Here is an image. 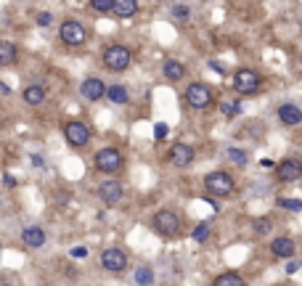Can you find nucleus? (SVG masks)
Segmentation results:
<instances>
[{"instance_id":"21","label":"nucleus","mask_w":302,"mask_h":286,"mask_svg":"<svg viewBox=\"0 0 302 286\" xmlns=\"http://www.w3.org/2000/svg\"><path fill=\"white\" fill-rule=\"evenodd\" d=\"M212 286H247V283H244V278L236 276V273H220Z\"/></svg>"},{"instance_id":"5","label":"nucleus","mask_w":302,"mask_h":286,"mask_svg":"<svg viewBox=\"0 0 302 286\" xmlns=\"http://www.w3.org/2000/svg\"><path fill=\"white\" fill-rule=\"evenodd\" d=\"M185 101H188L191 109H207L212 103V90L202 82H194V85L185 88Z\"/></svg>"},{"instance_id":"25","label":"nucleus","mask_w":302,"mask_h":286,"mask_svg":"<svg viewBox=\"0 0 302 286\" xmlns=\"http://www.w3.org/2000/svg\"><path fill=\"white\" fill-rule=\"evenodd\" d=\"M194 241H199V244H204L207 241V238H210V225H207V223H199V225H196V228H194Z\"/></svg>"},{"instance_id":"23","label":"nucleus","mask_w":302,"mask_h":286,"mask_svg":"<svg viewBox=\"0 0 302 286\" xmlns=\"http://www.w3.org/2000/svg\"><path fill=\"white\" fill-rule=\"evenodd\" d=\"M106 95H109L114 103H127V98H130V95H127V90H125L122 85H111Z\"/></svg>"},{"instance_id":"3","label":"nucleus","mask_w":302,"mask_h":286,"mask_svg":"<svg viewBox=\"0 0 302 286\" xmlns=\"http://www.w3.org/2000/svg\"><path fill=\"white\" fill-rule=\"evenodd\" d=\"M204 186L212 196H228L234 194V177L228 172H210L204 177Z\"/></svg>"},{"instance_id":"27","label":"nucleus","mask_w":302,"mask_h":286,"mask_svg":"<svg viewBox=\"0 0 302 286\" xmlns=\"http://www.w3.org/2000/svg\"><path fill=\"white\" fill-rule=\"evenodd\" d=\"M220 112H223L225 117H236L241 112V106L236 101H225V103H220Z\"/></svg>"},{"instance_id":"32","label":"nucleus","mask_w":302,"mask_h":286,"mask_svg":"<svg viewBox=\"0 0 302 286\" xmlns=\"http://www.w3.org/2000/svg\"><path fill=\"white\" fill-rule=\"evenodd\" d=\"M51 21H53V14H48V11H43V14H37V24H40V27H48Z\"/></svg>"},{"instance_id":"7","label":"nucleus","mask_w":302,"mask_h":286,"mask_svg":"<svg viewBox=\"0 0 302 286\" xmlns=\"http://www.w3.org/2000/svg\"><path fill=\"white\" fill-rule=\"evenodd\" d=\"M101 268L109 270V273H122L127 268V255L122 249H106L101 255Z\"/></svg>"},{"instance_id":"12","label":"nucleus","mask_w":302,"mask_h":286,"mask_svg":"<svg viewBox=\"0 0 302 286\" xmlns=\"http://www.w3.org/2000/svg\"><path fill=\"white\" fill-rule=\"evenodd\" d=\"M98 196L106 201V204H117V201L125 196V188H122V183H117V181H106V183L98 186Z\"/></svg>"},{"instance_id":"18","label":"nucleus","mask_w":302,"mask_h":286,"mask_svg":"<svg viewBox=\"0 0 302 286\" xmlns=\"http://www.w3.org/2000/svg\"><path fill=\"white\" fill-rule=\"evenodd\" d=\"M114 14L127 19V16H135L138 14V3L135 0H114Z\"/></svg>"},{"instance_id":"33","label":"nucleus","mask_w":302,"mask_h":286,"mask_svg":"<svg viewBox=\"0 0 302 286\" xmlns=\"http://www.w3.org/2000/svg\"><path fill=\"white\" fill-rule=\"evenodd\" d=\"M69 255H72L74 260H83V257H88V249L85 246H72V252H69Z\"/></svg>"},{"instance_id":"22","label":"nucleus","mask_w":302,"mask_h":286,"mask_svg":"<svg viewBox=\"0 0 302 286\" xmlns=\"http://www.w3.org/2000/svg\"><path fill=\"white\" fill-rule=\"evenodd\" d=\"M135 283L138 286H151L154 283V270H151L148 265H141L135 270Z\"/></svg>"},{"instance_id":"1","label":"nucleus","mask_w":302,"mask_h":286,"mask_svg":"<svg viewBox=\"0 0 302 286\" xmlns=\"http://www.w3.org/2000/svg\"><path fill=\"white\" fill-rule=\"evenodd\" d=\"M103 64H106V69H111V72H125L127 66L133 64L130 48H125V45H109L106 51H103Z\"/></svg>"},{"instance_id":"24","label":"nucleus","mask_w":302,"mask_h":286,"mask_svg":"<svg viewBox=\"0 0 302 286\" xmlns=\"http://www.w3.org/2000/svg\"><path fill=\"white\" fill-rule=\"evenodd\" d=\"M252 228H254V233H260V236H265V233H271V228H273V223H271V218H257L252 223Z\"/></svg>"},{"instance_id":"35","label":"nucleus","mask_w":302,"mask_h":286,"mask_svg":"<svg viewBox=\"0 0 302 286\" xmlns=\"http://www.w3.org/2000/svg\"><path fill=\"white\" fill-rule=\"evenodd\" d=\"M32 164L34 167H43V157H32Z\"/></svg>"},{"instance_id":"11","label":"nucleus","mask_w":302,"mask_h":286,"mask_svg":"<svg viewBox=\"0 0 302 286\" xmlns=\"http://www.w3.org/2000/svg\"><path fill=\"white\" fill-rule=\"evenodd\" d=\"M194 146H188V143H178V146H172V151H170V162H172V167H188L191 162H194Z\"/></svg>"},{"instance_id":"29","label":"nucleus","mask_w":302,"mask_h":286,"mask_svg":"<svg viewBox=\"0 0 302 286\" xmlns=\"http://www.w3.org/2000/svg\"><path fill=\"white\" fill-rule=\"evenodd\" d=\"M172 16H175V19H180V21H185V19L191 16V11H188V6L175 3V6H172Z\"/></svg>"},{"instance_id":"4","label":"nucleus","mask_w":302,"mask_h":286,"mask_svg":"<svg viewBox=\"0 0 302 286\" xmlns=\"http://www.w3.org/2000/svg\"><path fill=\"white\" fill-rule=\"evenodd\" d=\"M122 154L117 151V149H101L98 154H96V167L101 172H109V175H114V172H120L122 170Z\"/></svg>"},{"instance_id":"8","label":"nucleus","mask_w":302,"mask_h":286,"mask_svg":"<svg viewBox=\"0 0 302 286\" xmlns=\"http://www.w3.org/2000/svg\"><path fill=\"white\" fill-rule=\"evenodd\" d=\"M85 38H88V32H85V27L80 21H64L61 24V40L66 43V45H83L85 43Z\"/></svg>"},{"instance_id":"6","label":"nucleus","mask_w":302,"mask_h":286,"mask_svg":"<svg viewBox=\"0 0 302 286\" xmlns=\"http://www.w3.org/2000/svg\"><path fill=\"white\" fill-rule=\"evenodd\" d=\"M154 228H157L162 236H178V231H180V220H178V214H175V212L162 209V212L154 214Z\"/></svg>"},{"instance_id":"31","label":"nucleus","mask_w":302,"mask_h":286,"mask_svg":"<svg viewBox=\"0 0 302 286\" xmlns=\"http://www.w3.org/2000/svg\"><path fill=\"white\" fill-rule=\"evenodd\" d=\"M167 135H170V127H167L165 122H157V125H154V138H157V140H165Z\"/></svg>"},{"instance_id":"30","label":"nucleus","mask_w":302,"mask_h":286,"mask_svg":"<svg viewBox=\"0 0 302 286\" xmlns=\"http://www.w3.org/2000/svg\"><path fill=\"white\" fill-rule=\"evenodd\" d=\"M228 159L236 162V164H247V154H244L241 149H228Z\"/></svg>"},{"instance_id":"36","label":"nucleus","mask_w":302,"mask_h":286,"mask_svg":"<svg viewBox=\"0 0 302 286\" xmlns=\"http://www.w3.org/2000/svg\"><path fill=\"white\" fill-rule=\"evenodd\" d=\"M0 286H11V283H0Z\"/></svg>"},{"instance_id":"14","label":"nucleus","mask_w":302,"mask_h":286,"mask_svg":"<svg viewBox=\"0 0 302 286\" xmlns=\"http://www.w3.org/2000/svg\"><path fill=\"white\" fill-rule=\"evenodd\" d=\"M278 119H281L284 125L294 127V125L302 122V109L297 103H281V106H278Z\"/></svg>"},{"instance_id":"9","label":"nucleus","mask_w":302,"mask_h":286,"mask_svg":"<svg viewBox=\"0 0 302 286\" xmlns=\"http://www.w3.org/2000/svg\"><path fill=\"white\" fill-rule=\"evenodd\" d=\"M64 135H66V140L72 143V146H85V143L90 140V130H88V125L85 122H66L64 125Z\"/></svg>"},{"instance_id":"28","label":"nucleus","mask_w":302,"mask_h":286,"mask_svg":"<svg viewBox=\"0 0 302 286\" xmlns=\"http://www.w3.org/2000/svg\"><path fill=\"white\" fill-rule=\"evenodd\" d=\"M278 207L292 209V212H302V201L299 199H278Z\"/></svg>"},{"instance_id":"26","label":"nucleus","mask_w":302,"mask_h":286,"mask_svg":"<svg viewBox=\"0 0 302 286\" xmlns=\"http://www.w3.org/2000/svg\"><path fill=\"white\" fill-rule=\"evenodd\" d=\"M90 8L98 14H106V11H114V0H90Z\"/></svg>"},{"instance_id":"19","label":"nucleus","mask_w":302,"mask_h":286,"mask_svg":"<svg viewBox=\"0 0 302 286\" xmlns=\"http://www.w3.org/2000/svg\"><path fill=\"white\" fill-rule=\"evenodd\" d=\"M183 75H185V66L180 61H175V58H167L165 61V77L175 82V80H183Z\"/></svg>"},{"instance_id":"2","label":"nucleus","mask_w":302,"mask_h":286,"mask_svg":"<svg viewBox=\"0 0 302 286\" xmlns=\"http://www.w3.org/2000/svg\"><path fill=\"white\" fill-rule=\"evenodd\" d=\"M260 85H262V80H260L257 72H252V69H239L234 75V88L241 95H254L260 90Z\"/></svg>"},{"instance_id":"13","label":"nucleus","mask_w":302,"mask_h":286,"mask_svg":"<svg viewBox=\"0 0 302 286\" xmlns=\"http://www.w3.org/2000/svg\"><path fill=\"white\" fill-rule=\"evenodd\" d=\"M106 93H109L106 85H103L98 77H88V80L83 82V95H85L88 101H101Z\"/></svg>"},{"instance_id":"34","label":"nucleus","mask_w":302,"mask_h":286,"mask_svg":"<svg viewBox=\"0 0 302 286\" xmlns=\"http://www.w3.org/2000/svg\"><path fill=\"white\" fill-rule=\"evenodd\" d=\"M297 268H299V262L289 260V265H286V273H289V276H292V273H297Z\"/></svg>"},{"instance_id":"17","label":"nucleus","mask_w":302,"mask_h":286,"mask_svg":"<svg viewBox=\"0 0 302 286\" xmlns=\"http://www.w3.org/2000/svg\"><path fill=\"white\" fill-rule=\"evenodd\" d=\"M16 45L8 40H0V66H14L16 64Z\"/></svg>"},{"instance_id":"10","label":"nucleus","mask_w":302,"mask_h":286,"mask_svg":"<svg viewBox=\"0 0 302 286\" xmlns=\"http://www.w3.org/2000/svg\"><path fill=\"white\" fill-rule=\"evenodd\" d=\"M276 175H278V181H284V183H294L302 177V162L299 159H284L281 164H276Z\"/></svg>"},{"instance_id":"15","label":"nucleus","mask_w":302,"mask_h":286,"mask_svg":"<svg viewBox=\"0 0 302 286\" xmlns=\"http://www.w3.org/2000/svg\"><path fill=\"white\" fill-rule=\"evenodd\" d=\"M271 252H273L276 257L292 260V257H294V252H297V246H294V241H292V238H286V236H278V238H273V244H271Z\"/></svg>"},{"instance_id":"20","label":"nucleus","mask_w":302,"mask_h":286,"mask_svg":"<svg viewBox=\"0 0 302 286\" xmlns=\"http://www.w3.org/2000/svg\"><path fill=\"white\" fill-rule=\"evenodd\" d=\"M24 101H27L29 106H40V103L45 101V88H43V85H29V88L24 90Z\"/></svg>"},{"instance_id":"16","label":"nucleus","mask_w":302,"mask_h":286,"mask_svg":"<svg viewBox=\"0 0 302 286\" xmlns=\"http://www.w3.org/2000/svg\"><path fill=\"white\" fill-rule=\"evenodd\" d=\"M21 238H24V244L32 246V249H40L45 244V231L37 228V225H29V228L21 231Z\"/></svg>"}]
</instances>
